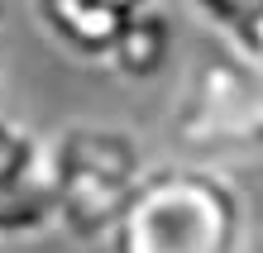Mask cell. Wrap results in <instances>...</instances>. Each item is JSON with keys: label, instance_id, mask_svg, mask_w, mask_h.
<instances>
[{"label": "cell", "instance_id": "obj_1", "mask_svg": "<svg viewBox=\"0 0 263 253\" xmlns=\"http://www.w3.org/2000/svg\"><path fill=\"white\" fill-rule=\"evenodd\" d=\"M249 201L225 167L163 163L120 220L110 253H244Z\"/></svg>", "mask_w": 263, "mask_h": 253}, {"label": "cell", "instance_id": "obj_2", "mask_svg": "<svg viewBox=\"0 0 263 253\" xmlns=\"http://www.w3.org/2000/svg\"><path fill=\"white\" fill-rule=\"evenodd\" d=\"M53 163V205H58V234L72 244H105L110 248L120 220L129 215L134 196L148 182V153L144 144L120 124H67L48 139Z\"/></svg>", "mask_w": 263, "mask_h": 253}, {"label": "cell", "instance_id": "obj_3", "mask_svg": "<svg viewBox=\"0 0 263 253\" xmlns=\"http://www.w3.org/2000/svg\"><path fill=\"white\" fill-rule=\"evenodd\" d=\"M167 139L182 163L225 167L263 158V67L239 48H206L177 82Z\"/></svg>", "mask_w": 263, "mask_h": 253}, {"label": "cell", "instance_id": "obj_4", "mask_svg": "<svg viewBox=\"0 0 263 253\" xmlns=\"http://www.w3.org/2000/svg\"><path fill=\"white\" fill-rule=\"evenodd\" d=\"M58 229L48 139L0 115V244H29Z\"/></svg>", "mask_w": 263, "mask_h": 253}, {"label": "cell", "instance_id": "obj_5", "mask_svg": "<svg viewBox=\"0 0 263 253\" xmlns=\"http://www.w3.org/2000/svg\"><path fill=\"white\" fill-rule=\"evenodd\" d=\"M153 10H163L158 0H34V20L63 53L82 62H101L110 67L139 24Z\"/></svg>", "mask_w": 263, "mask_h": 253}, {"label": "cell", "instance_id": "obj_6", "mask_svg": "<svg viewBox=\"0 0 263 253\" xmlns=\"http://www.w3.org/2000/svg\"><path fill=\"white\" fill-rule=\"evenodd\" d=\"M173 53H177V38H173V20L163 10H153L134 34L120 43V53L110 57V72L120 82H153L173 67Z\"/></svg>", "mask_w": 263, "mask_h": 253}, {"label": "cell", "instance_id": "obj_7", "mask_svg": "<svg viewBox=\"0 0 263 253\" xmlns=\"http://www.w3.org/2000/svg\"><path fill=\"white\" fill-rule=\"evenodd\" d=\"M187 5L220 34V43L263 67V0H187Z\"/></svg>", "mask_w": 263, "mask_h": 253}, {"label": "cell", "instance_id": "obj_8", "mask_svg": "<svg viewBox=\"0 0 263 253\" xmlns=\"http://www.w3.org/2000/svg\"><path fill=\"white\" fill-rule=\"evenodd\" d=\"M0 20H5V0H0Z\"/></svg>", "mask_w": 263, "mask_h": 253}]
</instances>
